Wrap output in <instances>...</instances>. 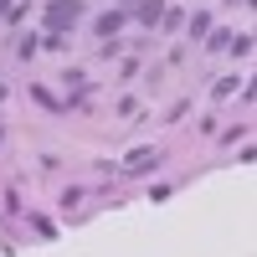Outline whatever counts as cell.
Segmentation results:
<instances>
[{
  "mask_svg": "<svg viewBox=\"0 0 257 257\" xmlns=\"http://www.w3.org/2000/svg\"><path fill=\"white\" fill-rule=\"evenodd\" d=\"M6 6H11V0H0V16H6Z\"/></svg>",
  "mask_w": 257,
  "mask_h": 257,
  "instance_id": "3",
  "label": "cell"
},
{
  "mask_svg": "<svg viewBox=\"0 0 257 257\" xmlns=\"http://www.w3.org/2000/svg\"><path fill=\"white\" fill-rule=\"evenodd\" d=\"M77 11H82L77 0H57V6L47 11V26H52V31H62V26H77Z\"/></svg>",
  "mask_w": 257,
  "mask_h": 257,
  "instance_id": "1",
  "label": "cell"
},
{
  "mask_svg": "<svg viewBox=\"0 0 257 257\" xmlns=\"http://www.w3.org/2000/svg\"><path fill=\"white\" fill-rule=\"evenodd\" d=\"M160 11H165L160 0H149V6H139V21H144V26H155V21H160Z\"/></svg>",
  "mask_w": 257,
  "mask_h": 257,
  "instance_id": "2",
  "label": "cell"
}]
</instances>
